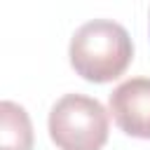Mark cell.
<instances>
[{
  "label": "cell",
  "instance_id": "obj_1",
  "mask_svg": "<svg viewBox=\"0 0 150 150\" xmlns=\"http://www.w3.org/2000/svg\"><path fill=\"white\" fill-rule=\"evenodd\" d=\"M68 56L73 70L84 80L110 82L131 63L134 45L122 23L112 19H91L73 33Z\"/></svg>",
  "mask_w": 150,
  "mask_h": 150
},
{
  "label": "cell",
  "instance_id": "obj_3",
  "mask_svg": "<svg viewBox=\"0 0 150 150\" xmlns=\"http://www.w3.org/2000/svg\"><path fill=\"white\" fill-rule=\"evenodd\" d=\"M108 108L117 127L134 138H150V77H131L117 84Z\"/></svg>",
  "mask_w": 150,
  "mask_h": 150
},
{
  "label": "cell",
  "instance_id": "obj_4",
  "mask_svg": "<svg viewBox=\"0 0 150 150\" xmlns=\"http://www.w3.org/2000/svg\"><path fill=\"white\" fill-rule=\"evenodd\" d=\"M0 150H33V124L23 105L0 103Z\"/></svg>",
  "mask_w": 150,
  "mask_h": 150
},
{
  "label": "cell",
  "instance_id": "obj_2",
  "mask_svg": "<svg viewBox=\"0 0 150 150\" xmlns=\"http://www.w3.org/2000/svg\"><path fill=\"white\" fill-rule=\"evenodd\" d=\"M47 127L59 150H101L108 141L110 117L101 101L66 94L52 105Z\"/></svg>",
  "mask_w": 150,
  "mask_h": 150
}]
</instances>
